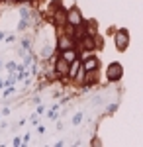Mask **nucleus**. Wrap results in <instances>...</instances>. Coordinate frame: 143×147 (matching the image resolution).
Listing matches in <instances>:
<instances>
[{"instance_id":"nucleus-5","label":"nucleus","mask_w":143,"mask_h":147,"mask_svg":"<svg viewBox=\"0 0 143 147\" xmlns=\"http://www.w3.org/2000/svg\"><path fill=\"white\" fill-rule=\"evenodd\" d=\"M57 71H59V73H61V75H63V73H67V71H69V67H67V61H65V59H61V61H59V63H57Z\"/></svg>"},{"instance_id":"nucleus-8","label":"nucleus","mask_w":143,"mask_h":147,"mask_svg":"<svg viewBox=\"0 0 143 147\" xmlns=\"http://www.w3.org/2000/svg\"><path fill=\"white\" fill-rule=\"evenodd\" d=\"M80 120H82V114H77V116L73 118V124H75V125H78V124H80Z\"/></svg>"},{"instance_id":"nucleus-6","label":"nucleus","mask_w":143,"mask_h":147,"mask_svg":"<svg viewBox=\"0 0 143 147\" xmlns=\"http://www.w3.org/2000/svg\"><path fill=\"white\" fill-rule=\"evenodd\" d=\"M63 59H65V61H73V59H75V51L65 49V51H63Z\"/></svg>"},{"instance_id":"nucleus-4","label":"nucleus","mask_w":143,"mask_h":147,"mask_svg":"<svg viewBox=\"0 0 143 147\" xmlns=\"http://www.w3.org/2000/svg\"><path fill=\"white\" fill-rule=\"evenodd\" d=\"M59 43H61V49H63V51H65V49H71V47H73V41H71L69 37H63V39H61Z\"/></svg>"},{"instance_id":"nucleus-2","label":"nucleus","mask_w":143,"mask_h":147,"mask_svg":"<svg viewBox=\"0 0 143 147\" xmlns=\"http://www.w3.org/2000/svg\"><path fill=\"white\" fill-rule=\"evenodd\" d=\"M125 43H127V35H125V32H120L118 34V49L123 51L125 49Z\"/></svg>"},{"instance_id":"nucleus-3","label":"nucleus","mask_w":143,"mask_h":147,"mask_svg":"<svg viewBox=\"0 0 143 147\" xmlns=\"http://www.w3.org/2000/svg\"><path fill=\"white\" fill-rule=\"evenodd\" d=\"M96 67H98V61H96V59H88L82 69H84V71H92V69H96Z\"/></svg>"},{"instance_id":"nucleus-1","label":"nucleus","mask_w":143,"mask_h":147,"mask_svg":"<svg viewBox=\"0 0 143 147\" xmlns=\"http://www.w3.org/2000/svg\"><path fill=\"white\" fill-rule=\"evenodd\" d=\"M121 75H123V69H121L120 63H112L108 67V79L110 80H120Z\"/></svg>"},{"instance_id":"nucleus-7","label":"nucleus","mask_w":143,"mask_h":147,"mask_svg":"<svg viewBox=\"0 0 143 147\" xmlns=\"http://www.w3.org/2000/svg\"><path fill=\"white\" fill-rule=\"evenodd\" d=\"M69 20H71V22H75V24H78V22H80V16H78V12H77V10H73V12H71V16H69Z\"/></svg>"}]
</instances>
